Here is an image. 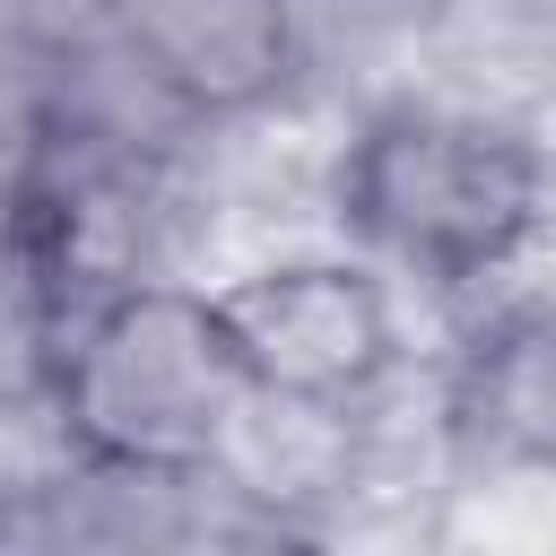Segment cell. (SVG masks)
<instances>
[{"mask_svg":"<svg viewBox=\"0 0 556 556\" xmlns=\"http://www.w3.org/2000/svg\"><path fill=\"white\" fill-rule=\"evenodd\" d=\"M243 408H261V391L208 287L113 278L52 356V417L104 478L182 486L235 443Z\"/></svg>","mask_w":556,"mask_h":556,"instance_id":"6da1fadb","label":"cell"},{"mask_svg":"<svg viewBox=\"0 0 556 556\" xmlns=\"http://www.w3.org/2000/svg\"><path fill=\"white\" fill-rule=\"evenodd\" d=\"M339 226L374 252L417 269L426 287H469L513 269L547 226V156L530 130L400 96L374 104L339 156Z\"/></svg>","mask_w":556,"mask_h":556,"instance_id":"7a4b0ae2","label":"cell"},{"mask_svg":"<svg viewBox=\"0 0 556 556\" xmlns=\"http://www.w3.org/2000/svg\"><path fill=\"white\" fill-rule=\"evenodd\" d=\"M226 330L252 365L261 408H295V417H339L356 400H374L400 365V313L391 287L374 278V261H269L235 287H217Z\"/></svg>","mask_w":556,"mask_h":556,"instance_id":"3957f363","label":"cell"},{"mask_svg":"<svg viewBox=\"0 0 556 556\" xmlns=\"http://www.w3.org/2000/svg\"><path fill=\"white\" fill-rule=\"evenodd\" d=\"M139 52L165 96L191 113H243L269 87H287V0H148Z\"/></svg>","mask_w":556,"mask_h":556,"instance_id":"277c9868","label":"cell"},{"mask_svg":"<svg viewBox=\"0 0 556 556\" xmlns=\"http://www.w3.org/2000/svg\"><path fill=\"white\" fill-rule=\"evenodd\" d=\"M478 426H495L530 460H556V313H530L495 339V356L478 365Z\"/></svg>","mask_w":556,"mask_h":556,"instance_id":"5b68a950","label":"cell"}]
</instances>
